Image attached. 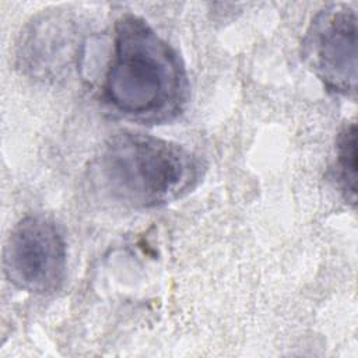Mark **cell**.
<instances>
[{
    "label": "cell",
    "instance_id": "277c9868",
    "mask_svg": "<svg viewBox=\"0 0 358 358\" xmlns=\"http://www.w3.org/2000/svg\"><path fill=\"white\" fill-rule=\"evenodd\" d=\"M308 67L336 94L357 91V14L347 4H330L310 21L302 39Z\"/></svg>",
    "mask_w": 358,
    "mask_h": 358
},
{
    "label": "cell",
    "instance_id": "7a4b0ae2",
    "mask_svg": "<svg viewBox=\"0 0 358 358\" xmlns=\"http://www.w3.org/2000/svg\"><path fill=\"white\" fill-rule=\"evenodd\" d=\"M201 161L185 147L143 133L108 138L90 165V180L102 197L130 208H155L196 187Z\"/></svg>",
    "mask_w": 358,
    "mask_h": 358
},
{
    "label": "cell",
    "instance_id": "6da1fadb",
    "mask_svg": "<svg viewBox=\"0 0 358 358\" xmlns=\"http://www.w3.org/2000/svg\"><path fill=\"white\" fill-rule=\"evenodd\" d=\"M189 92L176 49L144 18L122 15L115 24L113 53L101 87L106 108L129 122L164 124L185 110Z\"/></svg>",
    "mask_w": 358,
    "mask_h": 358
},
{
    "label": "cell",
    "instance_id": "5b68a950",
    "mask_svg": "<svg viewBox=\"0 0 358 358\" xmlns=\"http://www.w3.org/2000/svg\"><path fill=\"white\" fill-rule=\"evenodd\" d=\"M336 169L340 186L348 201L357 199V129L355 123L343 127L336 141Z\"/></svg>",
    "mask_w": 358,
    "mask_h": 358
},
{
    "label": "cell",
    "instance_id": "3957f363",
    "mask_svg": "<svg viewBox=\"0 0 358 358\" xmlns=\"http://www.w3.org/2000/svg\"><path fill=\"white\" fill-rule=\"evenodd\" d=\"M66 264V241L52 218L31 214L10 231L3 250V270L15 288L36 295L52 294L64 281Z\"/></svg>",
    "mask_w": 358,
    "mask_h": 358
}]
</instances>
